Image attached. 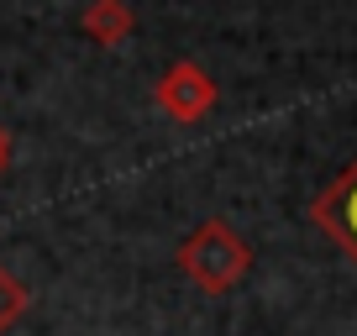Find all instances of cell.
<instances>
[{
	"instance_id": "cell-4",
	"label": "cell",
	"mask_w": 357,
	"mask_h": 336,
	"mask_svg": "<svg viewBox=\"0 0 357 336\" xmlns=\"http://www.w3.org/2000/svg\"><path fill=\"white\" fill-rule=\"evenodd\" d=\"M315 215H321L326 226H336V231L347 236V247L357 252V174H352L336 194H326V205H321Z\"/></svg>"
},
{
	"instance_id": "cell-2",
	"label": "cell",
	"mask_w": 357,
	"mask_h": 336,
	"mask_svg": "<svg viewBox=\"0 0 357 336\" xmlns=\"http://www.w3.org/2000/svg\"><path fill=\"white\" fill-rule=\"evenodd\" d=\"M153 95L174 121H200L215 105V84H211V74H205L200 63H168Z\"/></svg>"
},
{
	"instance_id": "cell-3",
	"label": "cell",
	"mask_w": 357,
	"mask_h": 336,
	"mask_svg": "<svg viewBox=\"0 0 357 336\" xmlns=\"http://www.w3.org/2000/svg\"><path fill=\"white\" fill-rule=\"evenodd\" d=\"M79 22H84V32L95 37L100 47H121L126 37H132L137 16H132V6H126V0H89Z\"/></svg>"
},
{
	"instance_id": "cell-6",
	"label": "cell",
	"mask_w": 357,
	"mask_h": 336,
	"mask_svg": "<svg viewBox=\"0 0 357 336\" xmlns=\"http://www.w3.org/2000/svg\"><path fill=\"white\" fill-rule=\"evenodd\" d=\"M6 168H11V132L0 126V174H6Z\"/></svg>"
},
{
	"instance_id": "cell-5",
	"label": "cell",
	"mask_w": 357,
	"mask_h": 336,
	"mask_svg": "<svg viewBox=\"0 0 357 336\" xmlns=\"http://www.w3.org/2000/svg\"><path fill=\"white\" fill-rule=\"evenodd\" d=\"M22 310H26V289H22V284H16L6 268H0V331H6V326H11Z\"/></svg>"
},
{
	"instance_id": "cell-1",
	"label": "cell",
	"mask_w": 357,
	"mask_h": 336,
	"mask_svg": "<svg viewBox=\"0 0 357 336\" xmlns=\"http://www.w3.org/2000/svg\"><path fill=\"white\" fill-rule=\"evenodd\" d=\"M178 263L200 289H226V284L242 279L247 268V242L231 231L226 221H205L190 242L178 247Z\"/></svg>"
}]
</instances>
